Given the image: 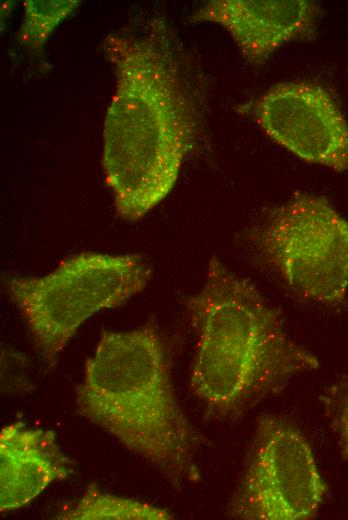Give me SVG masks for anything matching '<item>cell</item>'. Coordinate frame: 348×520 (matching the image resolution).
<instances>
[{"mask_svg":"<svg viewBox=\"0 0 348 520\" xmlns=\"http://www.w3.org/2000/svg\"><path fill=\"white\" fill-rule=\"evenodd\" d=\"M103 50L116 83L104 119L102 169L116 213L134 222L173 190L202 129L203 90L162 17L107 35Z\"/></svg>","mask_w":348,"mask_h":520,"instance_id":"1","label":"cell"},{"mask_svg":"<svg viewBox=\"0 0 348 520\" xmlns=\"http://www.w3.org/2000/svg\"><path fill=\"white\" fill-rule=\"evenodd\" d=\"M185 305L196 333L190 388L207 415L235 418L320 366L260 290L215 256Z\"/></svg>","mask_w":348,"mask_h":520,"instance_id":"2","label":"cell"},{"mask_svg":"<svg viewBox=\"0 0 348 520\" xmlns=\"http://www.w3.org/2000/svg\"><path fill=\"white\" fill-rule=\"evenodd\" d=\"M77 412L141 457L177 491L200 477L201 444L172 382L154 324L102 332L76 388Z\"/></svg>","mask_w":348,"mask_h":520,"instance_id":"3","label":"cell"},{"mask_svg":"<svg viewBox=\"0 0 348 520\" xmlns=\"http://www.w3.org/2000/svg\"><path fill=\"white\" fill-rule=\"evenodd\" d=\"M151 273L138 254L82 252L44 276L7 277L4 288L36 349L53 368L89 317L126 303L145 288Z\"/></svg>","mask_w":348,"mask_h":520,"instance_id":"4","label":"cell"},{"mask_svg":"<svg viewBox=\"0 0 348 520\" xmlns=\"http://www.w3.org/2000/svg\"><path fill=\"white\" fill-rule=\"evenodd\" d=\"M254 243L264 263L297 296L339 306L348 294V220L319 195L298 193L274 208Z\"/></svg>","mask_w":348,"mask_h":520,"instance_id":"5","label":"cell"},{"mask_svg":"<svg viewBox=\"0 0 348 520\" xmlns=\"http://www.w3.org/2000/svg\"><path fill=\"white\" fill-rule=\"evenodd\" d=\"M327 493L309 442L289 421L272 415L257 423L228 515L241 520H308Z\"/></svg>","mask_w":348,"mask_h":520,"instance_id":"6","label":"cell"},{"mask_svg":"<svg viewBox=\"0 0 348 520\" xmlns=\"http://www.w3.org/2000/svg\"><path fill=\"white\" fill-rule=\"evenodd\" d=\"M274 142L298 158L348 170V122L329 91L309 81L283 82L239 107Z\"/></svg>","mask_w":348,"mask_h":520,"instance_id":"7","label":"cell"},{"mask_svg":"<svg viewBox=\"0 0 348 520\" xmlns=\"http://www.w3.org/2000/svg\"><path fill=\"white\" fill-rule=\"evenodd\" d=\"M318 12V5L308 0H215L202 6L192 21L219 24L242 56L260 65L290 41L313 39Z\"/></svg>","mask_w":348,"mask_h":520,"instance_id":"8","label":"cell"},{"mask_svg":"<svg viewBox=\"0 0 348 520\" xmlns=\"http://www.w3.org/2000/svg\"><path fill=\"white\" fill-rule=\"evenodd\" d=\"M73 462L51 429L23 421L0 430V511L21 508L51 484L66 479Z\"/></svg>","mask_w":348,"mask_h":520,"instance_id":"9","label":"cell"},{"mask_svg":"<svg viewBox=\"0 0 348 520\" xmlns=\"http://www.w3.org/2000/svg\"><path fill=\"white\" fill-rule=\"evenodd\" d=\"M174 515L167 509L140 500L103 492L90 483L78 500L62 507L58 520H168Z\"/></svg>","mask_w":348,"mask_h":520,"instance_id":"10","label":"cell"},{"mask_svg":"<svg viewBox=\"0 0 348 520\" xmlns=\"http://www.w3.org/2000/svg\"><path fill=\"white\" fill-rule=\"evenodd\" d=\"M80 5L79 0H25L22 22L16 34L18 43L37 52L57 26Z\"/></svg>","mask_w":348,"mask_h":520,"instance_id":"11","label":"cell"},{"mask_svg":"<svg viewBox=\"0 0 348 520\" xmlns=\"http://www.w3.org/2000/svg\"><path fill=\"white\" fill-rule=\"evenodd\" d=\"M328 419L338 435L348 458V378L332 384L322 396Z\"/></svg>","mask_w":348,"mask_h":520,"instance_id":"12","label":"cell"}]
</instances>
